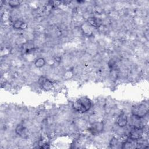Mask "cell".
Here are the masks:
<instances>
[{"mask_svg":"<svg viewBox=\"0 0 149 149\" xmlns=\"http://www.w3.org/2000/svg\"><path fill=\"white\" fill-rule=\"evenodd\" d=\"M38 83L40 87L45 91L51 90L54 87L53 83L49 79L43 76L39 78Z\"/></svg>","mask_w":149,"mask_h":149,"instance_id":"5b68a950","label":"cell"},{"mask_svg":"<svg viewBox=\"0 0 149 149\" xmlns=\"http://www.w3.org/2000/svg\"><path fill=\"white\" fill-rule=\"evenodd\" d=\"M21 2L19 1H16V0H11L8 2V5L12 8H16L19 7L20 5Z\"/></svg>","mask_w":149,"mask_h":149,"instance_id":"7c38bea8","label":"cell"},{"mask_svg":"<svg viewBox=\"0 0 149 149\" xmlns=\"http://www.w3.org/2000/svg\"><path fill=\"white\" fill-rule=\"evenodd\" d=\"M91 106V101L86 97H82L77 98L72 104V108L74 111L80 113L87 112L90 109Z\"/></svg>","mask_w":149,"mask_h":149,"instance_id":"6da1fadb","label":"cell"},{"mask_svg":"<svg viewBox=\"0 0 149 149\" xmlns=\"http://www.w3.org/2000/svg\"><path fill=\"white\" fill-rule=\"evenodd\" d=\"M15 133L22 138L26 139L28 136V130L27 128L22 124H19L15 128Z\"/></svg>","mask_w":149,"mask_h":149,"instance_id":"52a82bcc","label":"cell"},{"mask_svg":"<svg viewBox=\"0 0 149 149\" xmlns=\"http://www.w3.org/2000/svg\"><path fill=\"white\" fill-rule=\"evenodd\" d=\"M88 23L91 26L94 27H99L101 25V20L100 19L95 17H90L88 18Z\"/></svg>","mask_w":149,"mask_h":149,"instance_id":"9c48e42d","label":"cell"},{"mask_svg":"<svg viewBox=\"0 0 149 149\" xmlns=\"http://www.w3.org/2000/svg\"><path fill=\"white\" fill-rule=\"evenodd\" d=\"M118 144H119V140L116 137H113L109 141V145L111 147H115Z\"/></svg>","mask_w":149,"mask_h":149,"instance_id":"4fadbf2b","label":"cell"},{"mask_svg":"<svg viewBox=\"0 0 149 149\" xmlns=\"http://www.w3.org/2000/svg\"><path fill=\"white\" fill-rule=\"evenodd\" d=\"M104 129V123L103 121H95L91 123L88 130L93 135H97L101 133Z\"/></svg>","mask_w":149,"mask_h":149,"instance_id":"3957f363","label":"cell"},{"mask_svg":"<svg viewBox=\"0 0 149 149\" xmlns=\"http://www.w3.org/2000/svg\"><path fill=\"white\" fill-rule=\"evenodd\" d=\"M128 123V118L127 115L124 113H120L116 118V124L119 127H125Z\"/></svg>","mask_w":149,"mask_h":149,"instance_id":"8992f818","label":"cell"},{"mask_svg":"<svg viewBox=\"0 0 149 149\" xmlns=\"http://www.w3.org/2000/svg\"><path fill=\"white\" fill-rule=\"evenodd\" d=\"M90 27L91 26L88 23H86L81 27V30L87 36H90L92 33V31Z\"/></svg>","mask_w":149,"mask_h":149,"instance_id":"8fae6325","label":"cell"},{"mask_svg":"<svg viewBox=\"0 0 149 149\" xmlns=\"http://www.w3.org/2000/svg\"><path fill=\"white\" fill-rule=\"evenodd\" d=\"M45 65V60L44 58L40 57L36 59L34 65L37 68H41Z\"/></svg>","mask_w":149,"mask_h":149,"instance_id":"30bf717a","label":"cell"},{"mask_svg":"<svg viewBox=\"0 0 149 149\" xmlns=\"http://www.w3.org/2000/svg\"><path fill=\"white\" fill-rule=\"evenodd\" d=\"M148 112V105L146 103H141L135 105L131 109L132 115L139 118H143Z\"/></svg>","mask_w":149,"mask_h":149,"instance_id":"7a4b0ae2","label":"cell"},{"mask_svg":"<svg viewBox=\"0 0 149 149\" xmlns=\"http://www.w3.org/2000/svg\"><path fill=\"white\" fill-rule=\"evenodd\" d=\"M143 128L139 127H135V126H132V128L129 132L128 136L129 139L136 141L140 138L143 137Z\"/></svg>","mask_w":149,"mask_h":149,"instance_id":"277c9868","label":"cell"},{"mask_svg":"<svg viewBox=\"0 0 149 149\" xmlns=\"http://www.w3.org/2000/svg\"><path fill=\"white\" fill-rule=\"evenodd\" d=\"M13 27L15 29H25L27 27V24L26 23L24 22L23 21L21 20H16L13 23Z\"/></svg>","mask_w":149,"mask_h":149,"instance_id":"ba28073f","label":"cell"}]
</instances>
